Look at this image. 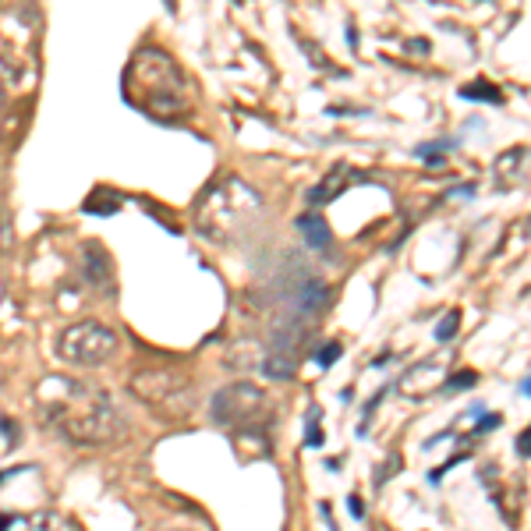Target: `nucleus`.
Masks as SVG:
<instances>
[{
  "label": "nucleus",
  "instance_id": "obj_1",
  "mask_svg": "<svg viewBox=\"0 0 531 531\" xmlns=\"http://www.w3.org/2000/svg\"><path fill=\"white\" fill-rule=\"evenodd\" d=\"M43 421L71 443H106L124 432V418L99 386L46 376L36 390Z\"/></svg>",
  "mask_w": 531,
  "mask_h": 531
},
{
  "label": "nucleus",
  "instance_id": "obj_2",
  "mask_svg": "<svg viewBox=\"0 0 531 531\" xmlns=\"http://www.w3.org/2000/svg\"><path fill=\"white\" fill-rule=\"evenodd\" d=\"M124 96L138 110H145L149 117H159V121L181 117L191 103L181 64L159 46H142L131 57V64L124 71Z\"/></svg>",
  "mask_w": 531,
  "mask_h": 531
},
{
  "label": "nucleus",
  "instance_id": "obj_3",
  "mask_svg": "<svg viewBox=\"0 0 531 531\" xmlns=\"http://www.w3.org/2000/svg\"><path fill=\"white\" fill-rule=\"evenodd\" d=\"M262 212V195L248 188L241 177H224L220 184H212L195 209L198 231L212 241H231L248 227L252 217Z\"/></svg>",
  "mask_w": 531,
  "mask_h": 531
},
{
  "label": "nucleus",
  "instance_id": "obj_4",
  "mask_svg": "<svg viewBox=\"0 0 531 531\" xmlns=\"http://www.w3.org/2000/svg\"><path fill=\"white\" fill-rule=\"evenodd\" d=\"M121 351V337L96 319H82L71 323L61 340H57V358L75 365V368H103L106 361H114Z\"/></svg>",
  "mask_w": 531,
  "mask_h": 531
},
{
  "label": "nucleus",
  "instance_id": "obj_5",
  "mask_svg": "<svg viewBox=\"0 0 531 531\" xmlns=\"http://www.w3.org/2000/svg\"><path fill=\"white\" fill-rule=\"evenodd\" d=\"M209 418L224 429H262V425H270L273 407L255 383H227L224 390L212 393Z\"/></svg>",
  "mask_w": 531,
  "mask_h": 531
},
{
  "label": "nucleus",
  "instance_id": "obj_6",
  "mask_svg": "<svg viewBox=\"0 0 531 531\" xmlns=\"http://www.w3.org/2000/svg\"><path fill=\"white\" fill-rule=\"evenodd\" d=\"M128 390H131L142 404L159 407V411H177V414H184V411H191V404H195L191 383H188L184 376H177V372H170V368H142V372H135L131 383H128Z\"/></svg>",
  "mask_w": 531,
  "mask_h": 531
},
{
  "label": "nucleus",
  "instance_id": "obj_7",
  "mask_svg": "<svg viewBox=\"0 0 531 531\" xmlns=\"http://www.w3.org/2000/svg\"><path fill=\"white\" fill-rule=\"evenodd\" d=\"M446 361H450V354L446 351H439V354H432V358H421V361H414L404 376H400V383H397V390L407 397V400H425L436 386H443V372H446Z\"/></svg>",
  "mask_w": 531,
  "mask_h": 531
},
{
  "label": "nucleus",
  "instance_id": "obj_8",
  "mask_svg": "<svg viewBox=\"0 0 531 531\" xmlns=\"http://www.w3.org/2000/svg\"><path fill=\"white\" fill-rule=\"evenodd\" d=\"M365 181H368V174H361V170H354V167H347V163H337L323 181H319V184L308 191V205H312V209H323V205H330L344 188L365 184Z\"/></svg>",
  "mask_w": 531,
  "mask_h": 531
},
{
  "label": "nucleus",
  "instance_id": "obj_9",
  "mask_svg": "<svg viewBox=\"0 0 531 531\" xmlns=\"http://www.w3.org/2000/svg\"><path fill=\"white\" fill-rule=\"evenodd\" d=\"M294 227L301 231L305 245H308V248H315V252H326V248L333 245V231H330V224H326L323 217H319V209L301 212V217L294 220Z\"/></svg>",
  "mask_w": 531,
  "mask_h": 531
},
{
  "label": "nucleus",
  "instance_id": "obj_10",
  "mask_svg": "<svg viewBox=\"0 0 531 531\" xmlns=\"http://www.w3.org/2000/svg\"><path fill=\"white\" fill-rule=\"evenodd\" d=\"M528 177V149L517 145V149H507L500 159H496V181L500 188H514Z\"/></svg>",
  "mask_w": 531,
  "mask_h": 531
},
{
  "label": "nucleus",
  "instance_id": "obj_11",
  "mask_svg": "<svg viewBox=\"0 0 531 531\" xmlns=\"http://www.w3.org/2000/svg\"><path fill=\"white\" fill-rule=\"evenodd\" d=\"M82 259H85V277L92 287H110L114 280V270H110V259L103 255L99 245H85L82 248Z\"/></svg>",
  "mask_w": 531,
  "mask_h": 531
},
{
  "label": "nucleus",
  "instance_id": "obj_12",
  "mask_svg": "<svg viewBox=\"0 0 531 531\" xmlns=\"http://www.w3.org/2000/svg\"><path fill=\"white\" fill-rule=\"evenodd\" d=\"M259 368H262V376H266V379L287 383V379H294L298 361H294V358H287V354H273V351H266V354H262V361H259Z\"/></svg>",
  "mask_w": 531,
  "mask_h": 531
},
{
  "label": "nucleus",
  "instance_id": "obj_13",
  "mask_svg": "<svg viewBox=\"0 0 531 531\" xmlns=\"http://www.w3.org/2000/svg\"><path fill=\"white\" fill-rule=\"evenodd\" d=\"M460 96H464V99H478V103H496V106L507 103V96L500 92V85H493V82H486V78H474V82L460 85Z\"/></svg>",
  "mask_w": 531,
  "mask_h": 531
},
{
  "label": "nucleus",
  "instance_id": "obj_14",
  "mask_svg": "<svg viewBox=\"0 0 531 531\" xmlns=\"http://www.w3.org/2000/svg\"><path fill=\"white\" fill-rule=\"evenodd\" d=\"M117 209H121V195L106 191V188H99V191H92L85 198V212H96V217H110V212H117Z\"/></svg>",
  "mask_w": 531,
  "mask_h": 531
},
{
  "label": "nucleus",
  "instance_id": "obj_15",
  "mask_svg": "<svg viewBox=\"0 0 531 531\" xmlns=\"http://www.w3.org/2000/svg\"><path fill=\"white\" fill-rule=\"evenodd\" d=\"M323 411H308V418H305V446L308 450H315V446H323L326 443V436H323Z\"/></svg>",
  "mask_w": 531,
  "mask_h": 531
},
{
  "label": "nucleus",
  "instance_id": "obj_16",
  "mask_svg": "<svg viewBox=\"0 0 531 531\" xmlns=\"http://www.w3.org/2000/svg\"><path fill=\"white\" fill-rule=\"evenodd\" d=\"M457 330H460V308H450V312L443 315V323L436 326V340H439V344H450V340L457 337Z\"/></svg>",
  "mask_w": 531,
  "mask_h": 531
},
{
  "label": "nucleus",
  "instance_id": "obj_17",
  "mask_svg": "<svg viewBox=\"0 0 531 531\" xmlns=\"http://www.w3.org/2000/svg\"><path fill=\"white\" fill-rule=\"evenodd\" d=\"M471 386H478V372H471V368H460V372H453V376L443 383V390H446V393H457V390H471Z\"/></svg>",
  "mask_w": 531,
  "mask_h": 531
},
{
  "label": "nucleus",
  "instance_id": "obj_18",
  "mask_svg": "<svg viewBox=\"0 0 531 531\" xmlns=\"http://www.w3.org/2000/svg\"><path fill=\"white\" fill-rule=\"evenodd\" d=\"M340 354H344V347H340L337 340H326L323 347H315V354H312V358L319 361V368H330L333 361H340Z\"/></svg>",
  "mask_w": 531,
  "mask_h": 531
},
{
  "label": "nucleus",
  "instance_id": "obj_19",
  "mask_svg": "<svg viewBox=\"0 0 531 531\" xmlns=\"http://www.w3.org/2000/svg\"><path fill=\"white\" fill-rule=\"evenodd\" d=\"M500 425H503V418H500V414H478V425L467 432V439H478V436L489 432V429H500Z\"/></svg>",
  "mask_w": 531,
  "mask_h": 531
},
{
  "label": "nucleus",
  "instance_id": "obj_20",
  "mask_svg": "<svg viewBox=\"0 0 531 531\" xmlns=\"http://www.w3.org/2000/svg\"><path fill=\"white\" fill-rule=\"evenodd\" d=\"M397 464H400V460H397V453H393V457H390V460H386V467H383V471H379V474H372V482H376V489H379V486H383V482H386V478H390V474H393V471H397Z\"/></svg>",
  "mask_w": 531,
  "mask_h": 531
},
{
  "label": "nucleus",
  "instance_id": "obj_21",
  "mask_svg": "<svg viewBox=\"0 0 531 531\" xmlns=\"http://www.w3.org/2000/svg\"><path fill=\"white\" fill-rule=\"evenodd\" d=\"M528 436H531V432L524 429V432L517 436V443H514V446H517V453H521V460H528V457H531V439H528Z\"/></svg>",
  "mask_w": 531,
  "mask_h": 531
},
{
  "label": "nucleus",
  "instance_id": "obj_22",
  "mask_svg": "<svg viewBox=\"0 0 531 531\" xmlns=\"http://www.w3.org/2000/svg\"><path fill=\"white\" fill-rule=\"evenodd\" d=\"M0 432H8L4 439H8V446H15L18 439H15V432H18V425L11 421V418H0Z\"/></svg>",
  "mask_w": 531,
  "mask_h": 531
},
{
  "label": "nucleus",
  "instance_id": "obj_23",
  "mask_svg": "<svg viewBox=\"0 0 531 531\" xmlns=\"http://www.w3.org/2000/svg\"><path fill=\"white\" fill-rule=\"evenodd\" d=\"M347 510H351V517H358V521L365 517V503H361L358 496H347Z\"/></svg>",
  "mask_w": 531,
  "mask_h": 531
},
{
  "label": "nucleus",
  "instance_id": "obj_24",
  "mask_svg": "<svg viewBox=\"0 0 531 531\" xmlns=\"http://www.w3.org/2000/svg\"><path fill=\"white\" fill-rule=\"evenodd\" d=\"M15 524H18V517H15V514H0V531H11Z\"/></svg>",
  "mask_w": 531,
  "mask_h": 531
},
{
  "label": "nucleus",
  "instance_id": "obj_25",
  "mask_svg": "<svg viewBox=\"0 0 531 531\" xmlns=\"http://www.w3.org/2000/svg\"><path fill=\"white\" fill-rule=\"evenodd\" d=\"M517 393H521V397H528V393H531V383H528V376L517 383Z\"/></svg>",
  "mask_w": 531,
  "mask_h": 531
},
{
  "label": "nucleus",
  "instance_id": "obj_26",
  "mask_svg": "<svg viewBox=\"0 0 531 531\" xmlns=\"http://www.w3.org/2000/svg\"><path fill=\"white\" fill-rule=\"evenodd\" d=\"M0 482H4V474H0Z\"/></svg>",
  "mask_w": 531,
  "mask_h": 531
},
{
  "label": "nucleus",
  "instance_id": "obj_27",
  "mask_svg": "<svg viewBox=\"0 0 531 531\" xmlns=\"http://www.w3.org/2000/svg\"><path fill=\"white\" fill-rule=\"evenodd\" d=\"M177 531H181V528H177Z\"/></svg>",
  "mask_w": 531,
  "mask_h": 531
}]
</instances>
